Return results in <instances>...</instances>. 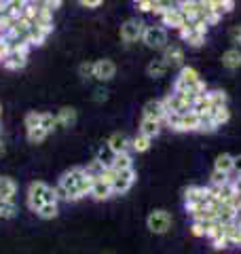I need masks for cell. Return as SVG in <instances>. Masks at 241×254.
Wrapping results in <instances>:
<instances>
[{
	"mask_svg": "<svg viewBox=\"0 0 241 254\" xmlns=\"http://www.w3.org/2000/svg\"><path fill=\"white\" fill-rule=\"evenodd\" d=\"M174 91L190 95V98H199V95L207 93L203 78H201L197 70L190 68V66H184L180 70V74H178V78H176V83H174Z\"/></svg>",
	"mask_w": 241,
	"mask_h": 254,
	"instance_id": "6da1fadb",
	"label": "cell"
},
{
	"mask_svg": "<svg viewBox=\"0 0 241 254\" xmlns=\"http://www.w3.org/2000/svg\"><path fill=\"white\" fill-rule=\"evenodd\" d=\"M214 199L216 195L210 187H188L184 190V208H186V212H190V216L205 208H212Z\"/></svg>",
	"mask_w": 241,
	"mask_h": 254,
	"instance_id": "7a4b0ae2",
	"label": "cell"
},
{
	"mask_svg": "<svg viewBox=\"0 0 241 254\" xmlns=\"http://www.w3.org/2000/svg\"><path fill=\"white\" fill-rule=\"evenodd\" d=\"M55 195H58V201L63 199V201H78L83 199L76 189V168H72L68 172L61 174V178L55 187Z\"/></svg>",
	"mask_w": 241,
	"mask_h": 254,
	"instance_id": "3957f363",
	"label": "cell"
},
{
	"mask_svg": "<svg viewBox=\"0 0 241 254\" xmlns=\"http://www.w3.org/2000/svg\"><path fill=\"white\" fill-rule=\"evenodd\" d=\"M205 36H207V26L203 19H190L180 30V38L190 47H201L205 43Z\"/></svg>",
	"mask_w": 241,
	"mask_h": 254,
	"instance_id": "277c9868",
	"label": "cell"
},
{
	"mask_svg": "<svg viewBox=\"0 0 241 254\" xmlns=\"http://www.w3.org/2000/svg\"><path fill=\"white\" fill-rule=\"evenodd\" d=\"M192 102H195V98H190V95L172 91L163 100V106L167 110V115H186V113L192 110Z\"/></svg>",
	"mask_w": 241,
	"mask_h": 254,
	"instance_id": "5b68a950",
	"label": "cell"
},
{
	"mask_svg": "<svg viewBox=\"0 0 241 254\" xmlns=\"http://www.w3.org/2000/svg\"><path fill=\"white\" fill-rule=\"evenodd\" d=\"M163 123L170 125L174 131H199V117L192 110L186 115H167Z\"/></svg>",
	"mask_w": 241,
	"mask_h": 254,
	"instance_id": "8992f818",
	"label": "cell"
},
{
	"mask_svg": "<svg viewBox=\"0 0 241 254\" xmlns=\"http://www.w3.org/2000/svg\"><path fill=\"white\" fill-rule=\"evenodd\" d=\"M146 227L150 233H157V235H163L172 229V214L167 210H155L148 214L146 218Z\"/></svg>",
	"mask_w": 241,
	"mask_h": 254,
	"instance_id": "52a82bcc",
	"label": "cell"
},
{
	"mask_svg": "<svg viewBox=\"0 0 241 254\" xmlns=\"http://www.w3.org/2000/svg\"><path fill=\"white\" fill-rule=\"evenodd\" d=\"M47 189H49V185L43 182V180H34L28 187V208L34 212V214L45 205V193H47Z\"/></svg>",
	"mask_w": 241,
	"mask_h": 254,
	"instance_id": "ba28073f",
	"label": "cell"
},
{
	"mask_svg": "<svg viewBox=\"0 0 241 254\" xmlns=\"http://www.w3.org/2000/svg\"><path fill=\"white\" fill-rule=\"evenodd\" d=\"M144 30H146L144 21H140V19H127L123 26H120V41L127 43V45L138 43V41H142Z\"/></svg>",
	"mask_w": 241,
	"mask_h": 254,
	"instance_id": "9c48e42d",
	"label": "cell"
},
{
	"mask_svg": "<svg viewBox=\"0 0 241 254\" xmlns=\"http://www.w3.org/2000/svg\"><path fill=\"white\" fill-rule=\"evenodd\" d=\"M142 41L150 49H165L167 47V30L161 26H146Z\"/></svg>",
	"mask_w": 241,
	"mask_h": 254,
	"instance_id": "30bf717a",
	"label": "cell"
},
{
	"mask_svg": "<svg viewBox=\"0 0 241 254\" xmlns=\"http://www.w3.org/2000/svg\"><path fill=\"white\" fill-rule=\"evenodd\" d=\"M28 51H30V45L17 47V49H9L6 58L0 62V64H2L6 70H21L28 64Z\"/></svg>",
	"mask_w": 241,
	"mask_h": 254,
	"instance_id": "8fae6325",
	"label": "cell"
},
{
	"mask_svg": "<svg viewBox=\"0 0 241 254\" xmlns=\"http://www.w3.org/2000/svg\"><path fill=\"white\" fill-rule=\"evenodd\" d=\"M135 178H138V174H135V170H125V172H117V178L115 182H112V193L115 195H123L127 193L131 187H133V182Z\"/></svg>",
	"mask_w": 241,
	"mask_h": 254,
	"instance_id": "7c38bea8",
	"label": "cell"
},
{
	"mask_svg": "<svg viewBox=\"0 0 241 254\" xmlns=\"http://www.w3.org/2000/svg\"><path fill=\"white\" fill-rule=\"evenodd\" d=\"M167 117V110L163 106V100H148L142 108V119H152V121L163 123Z\"/></svg>",
	"mask_w": 241,
	"mask_h": 254,
	"instance_id": "4fadbf2b",
	"label": "cell"
},
{
	"mask_svg": "<svg viewBox=\"0 0 241 254\" xmlns=\"http://www.w3.org/2000/svg\"><path fill=\"white\" fill-rule=\"evenodd\" d=\"M117 74V66L112 60H98L93 62V78H98V81L106 83L110 78H115Z\"/></svg>",
	"mask_w": 241,
	"mask_h": 254,
	"instance_id": "5bb4252c",
	"label": "cell"
},
{
	"mask_svg": "<svg viewBox=\"0 0 241 254\" xmlns=\"http://www.w3.org/2000/svg\"><path fill=\"white\" fill-rule=\"evenodd\" d=\"M106 146L110 148V153L112 155H123V153H129V148H131V140L125 136V133H120V131H115L112 136L106 140Z\"/></svg>",
	"mask_w": 241,
	"mask_h": 254,
	"instance_id": "9a60e30c",
	"label": "cell"
},
{
	"mask_svg": "<svg viewBox=\"0 0 241 254\" xmlns=\"http://www.w3.org/2000/svg\"><path fill=\"white\" fill-rule=\"evenodd\" d=\"M163 60L167 64V68H184V51L178 45H167L163 49Z\"/></svg>",
	"mask_w": 241,
	"mask_h": 254,
	"instance_id": "2e32d148",
	"label": "cell"
},
{
	"mask_svg": "<svg viewBox=\"0 0 241 254\" xmlns=\"http://www.w3.org/2000/svg\"><path fill=\"white\" fill-rule=\"evenodd\" d=\"M161 21H163V26L174 28V30H178V32L184 28V23H186V19H184L182 11L178 9V2H176L172 9H167L163 15H161Z\"/></svg>",
	"mask_w": 241,
	"mask_h": 254,
	"instance_id": "e0dca14e",
	"label": "cell"
},
{
	"mask_svg": "<svg viewBox=\"0 0 241 254\" xmlns=\"http://www.w3.org/2000/svg\"><path fill=\"white\" fill-rule=\"evenodd\" d=\"M17 182L11 176H0V203H15Z\"/></svg>",
	"mask_w": 241,
	"mask_h": 254,
	"instance_id": "ac0fdd59",
	"label": "cell"
},
{
	"mask_svg": "<svg viewBox=\"0 0 241 254\" xmlns=\"http://www.w3.org/2000/svg\"><path fill=\"white\" fill-rule=\"evenodd\" d=\"M95 201H104L108 199V197H112L115 193H112V185H108V182L104 180H93V187H91V193H89Z\"/></svg>",
	"mask_w": 241,
	"mask_h": 254,
	"instance_id": "d6986e66",
	"label": "cell"
},
{
	"mask_svg": "<svg viewBox=\"0 0 241 254\" xmlns=\"http://www.w3.org/2000/svg\"><path fill=\"white\" fill-rule=\"evenodd\" d=\"M233 168H235V157H233V155L222 153V155L216 157L214 172H220V174H224V176H229V174L233 172Z\"/></svg>",
	"mask_w": 241,
	"mask_h": 254,
	"instance_id": "ffe728a7",
	"label": "cell"
},
{
	"mask_svg": "<svg viewBox=\"0 0 241 254\" xmlns=\"http://www.w3.org/2000/svg\"><path fill=\"white\" fill-rule=\"evenodd\" d=\"M222 66L227 70H237L241 68V51L237 47H233V49H227L222 53Z\"/></svg>",
	"mask_w": 241,
	"mask_h": 254,
	"instance_id": "44dd1931",
	"label": "cell"
},
{
	"mask_svg": "<svg viewBox=\"0 0 241 254\" xmlns=\"http://www.w3.org/2000/svg\"><path fill=\"white\" fill-rule=\"evenodd\" d=\"M55 119H58V125L61 127H72L76 123V110L72 106H63L58 110V115H55Z\"/></svg>",
	"mask_w": 241,
	"mask_h": 254,
	"instance_id": "7402d4cb",
	"label": "cell"
},
{
	"mask_svg": "<svg viewBox=\"0 0 241 254\" xmlns=\"http://www.w3.org/2000/svg\"><path fill=\"white\" fill-rule=\"evenodd\" d=\"M161 125L163 123H159V121H152V119H142L140 121V133L142 136H146V138H157L159 136V131H161Z\"/></svg>",
	"mask_w": 241,
	"mask_h": 254,
	"instance_id": "603a6c76",
	"label": "cell"
},
{
	"mask_svg": "<svg viewBox=\"0 0 241 254\" xmlns=\"http://www.w3.org/2000/svg\"><path fill=\"white\" fill-rule=\"evenodd\" d=\"M207 6H210V11L222 17V15H227L235 9V2L233 0H207Z\"/></svg>",
	"mask_w": 241,
	"mask_h": 254,
	"instance_id": "cb8c5ba5",
	"label": "cell"
},
{
	"mask_svg": "<svg viewBox=\"0 0 241 254\" xmlns=\"http://www.w3.org/2000/svg\"><path fill=\"white\" fill-rule=\"evenodd\" d=\"M192 113H195L197 117H203V115H210L212 113V106H210V98H207V93L195 98V102H192Z\"/></svg>",
	"mask_w": 241,
	"mask_h": 254,
	"instance_id": "d4e9b609",
	"label": "cell"
},
{
	"mask_svg": "<svg viewBox=\"0 0 241 254\" xmlns=\"http://www.w3.org/2000/svg\"><path fill=\"white\" fill-rule=\"evenodd\" d=\"M115 172H125V170H131L133 168V159L129 153H123V155H117L112 159V165H110Z\"/></svg>",
	"mask_w": 241,
	"mask_h": 254,
	"instance_id": "484cf974",
	"label": "cell"
},
{
	"mask_svg": "<svg viewBox=\"0 0 241 254\" xmlns=\"http://www.w3.org/2000/svg\"><path fill=\"white\" fill-rule=\"evenodd\" d=\"M207 98H210V106H212V113L218 108H227V93L216 89V91H207ZM210 113V115H212Z\"/></svg>",
	"mask_w": 241,
	"mask_h": 254,
	"instance_id": "4316f807",
	"label": "cell"
},
{
	"mask_svg": "<svg viewBox=\"0 0 241 254\" xmlns=\"http://www.w3.org/2000/svg\"><path fill=\"white\" fill-rule=\"evenodd\" d=\"M167 64L163 62V60H152L148 66H146V72H148V76H152V78H159V76H165V72H167Z\"/></svg>",
	"mask_w": 241,
	"mask_h": 254,
	"instance_id": "83f0119b",
	"label": "cell"
},
{
	"mask_svg": "<svg viewBox=\"0 0 241 254\" xmlns=\"http://www.w3.org/2000/svg\"><path fill=\"white\" fill-rule=\"evenodd\" d=\"M83 170H85V174H87V176H89L91 180H102L104 172H106V165L100 163L98 159H93V161L87 165V168H83Z\"/></svg>",
	"mask_w": 241,
	"mask_h": 254,
	"instance_id": "f1b7e54d",
	"label": "cell"
},
{
	"mask_svg": "<svg viewBox=\"0 0 241 254\" xmlns=\"http://www.w3.org/2000/svg\"><path fill=\"white\" fill-rule=\"evenodd\" d=\"M47 36H49V32H45L43 28H38V26H34V23H32V28H30V47L43 45Z\"/></svg>",
	"mask_w": 241,
	"mask_h": 254,
	"instance_id": "f546056e",
	"label": "cell"
},
{
	"mask_svg": "<svg viewBox=\"0 0 241 254\" xmlns=\"http://www.w3.org/2000/svg\"><path fill=\"white\" fill-rule=\"evenodd\" d=\"M58 214H60V205L58 203H45L43 208L36 212V216L38 218H45V220H51V218L58 216Z\"/></svg>",
	"mask_w": 241,
	"mask_h": 254,
	"instance_id": "4dcf8cb0",
	"label": "cell"
},
{
	"mask_svg": "<svg viewBox=\"0 0 241 254\" xmlns=\"http://www.w3.org/2000/svg\"><path fill=\"white\" fill-rule=\"evenodd\" d=\"M150 138L142 136V133H138L133 140H131V150H135V153H146V150L150 148Z\"/></svg>",
	"mask_w": 241,
	"mask_h": 254,
	"instance_id": "1f68e13d",
	"label": "cell"
},
{
	"mask_svg": "<svg viewBox=\"0 0 241 254\" xmlns=\"http://www.w3.org/2000/svg\"><path fill=\"white\" fill-rule=\"evenodd\" d=\"M40 127L47 131V133H51L55 127H58V119H55L53 113H43L40 115Z\"/></svg>",
	"mask_w": 241,
	"mask_h": 254,
	"instance_id": "d6a6232c",
	"label": "cell"
},
{
	"mask_svg": "<svg viewBox=\"0 0 241 254\" xmlns=\"http://www.w3.org/2000/svg\"><path fill=\"white\" fill-rule=\"evenodd\" d=\"M231 119V110L229 108H218V110H214L212 113V121H214V125H216V129H218L220 125H224Z\"/></svg>",
	"mask_w": 241,
	"mask_h": 254,
	"instance_id": "836d02e7",
	"label": "cell"
},
{
	"mask_svg": "<svg viewBox=\"0 0 241 254\" xmlns=\"http://www.w3.org/2000/svg\"><path fill=\"white\" fill-rule=\"evenodd\" d=\"M47 136H49V133H47L43 127H36V129L28 131V142H30V144H40V142L47 140Z\"/></svg>",
	"mask_w": 241,
	"mask_h": 254,
	"instance_id": "e575fe53",
	"label": "cell"
},
{
	"mask_svg": "<svg viewBox=\"0 0 241 254\" xmlns=\"http://www.w3.org/2000/svg\"><path fill=\"white\" fill-rule=\"evenodd\" d=\"M210 240H212V244H214V248H216V250H224V248H227V246L231 244V242H229V237H227V233H224V229H222V227H220V231L216 233L214 237H210Z\"/></svg>",
	"mask_w": 241,
	"mask_h": 254,
	"instance_id": "d590c367",
	"label": "cell"
},
{
	"mask_svg": "<svg viewBox=\"0 0 241 254\" xmlns=\"http://www.w3.org/2000/svg\"><path fill=\"white\" fill-rule=\"evenodd\" d=\"M40 115L43 113H36V110H32V113L26 115V119H23V125H26V129H36V127H40Z\"/></svg>",
	"mask_w": 241,
	"mask_h": 254,
	"instance_id": "8d00e7d4",
	"label": "cell"
},
{
	"mask_svg": "<svg viewBox=\"0 0 241 254\" xmlns=\"http://www.w3.org/2000/svg\"><path fill=\"white\" fill-rule=\"evenodd\" d=\"M95 159H98L100 163L106 165V168H110V165H112V159H115V155L110 153V148H108V146H104V148H100V150H98V155H95Z\"/></svg>",
	"mask_w": 241,
	"mask_h": 254,
	"instance_id": "74e56055",
	"label": "cell"
},
{
	"mask_svg": "<svg viewBox=\"0 0 241 254\" xmlns=\"http://www.w3.org/2000/svg\"><path fill=\"white\" fill-rule=\"evenodd\" d=\"M210 178H212V180H210V187H212V189H218V187H222V185H227V182H231V178L224 176V174H220V172H212Z\"/></svg>",
	"mask_w": 241,
	"mask_h": 254,
	"instance_id": "f35d334b",
	"label": "cell"
},
{
	"mask_svg": "<svg viewBox=\"0 0 241 254\" xmlns=\"http://www.w3.org/2000/svg\"><path fill=\"white\" fill-rule=\"evenodd\" d=\"M15 214H17L15 203H0V218H15Z\"/></svg>",
	"mask_w": 241,
	"mask_h": 254,
	"instance_id": "ab89813d",
	"label": "cell"
},
{
	"mask_svg": "<svg viewBox=\"0 0 241 254\" xmlns=\"http://www.w3.org/2000/svg\"><path fill=\"white\" fill-rule=\"evenodd\" d=\"M78 76L80 78H91L93 76V62H83L78 66Z\"/></svg>",
	"mask_w": 241,
	"mask_h": 254,
	"instance_id": "60d3db41",
	"label": "cell"
},
{
	"mask_svg": "<svg viewBox=\"0 0 241 254\" xmlns=\"http://www.w3.org/2000/svg\"><path fill=\"white\" fill-rule=\"evenodd\" d=\"M229 38H231V43L239 49L241 47V26H233L231 32H229Z\"/></svg>",
	"mask_w": 241,
	"mask_h": 254,
	"instance_id": "b9f144b4",
	"label": "cell"
},
{
	"mask_svg": "<svg viewBox=\"0 0 241 254\" xmlns=\"http://www.w3.org/2000/svg\"><path fill=\"white\" fill-rule=\"evenodd\" d=\"M106 100H108V91L104 89V87H98V89L93 91V102L95 104H104Z\"/></svg>",
	"mask_w": 241,
	"mask_h": 254,
	"instance_id": "7bdbcfd3",
	"label": "cell"
},
{
	"mask_svg": "<svg viewBox=\"0 0 241 254\" xmlns=\"http://www.w3.org/2000/svg\"><path fill=\"white\" fill-rule=\"evenodd\" d=\"M135 6H138V11H142V13H150L155 9V0H138Z\"/></svg>",
	"mask_w": 241,
	"mask_h": 254,
	"instance_id": "ee69618b",
	"label": "cell"
},
{
	"mask_svg": "<svg viewBox=\"0 0 241 254\" xmlns=\"http://www.w3.org/2000/svg\"><path fill=\"white\" fill-rule=\"evenodd\" d=\"M190 233L195 235V237H205V227H203V222H192V225H190Z\"/></svg>",
	"mask_w": 241,
	"mask_h": 254,
	"instance_id": "f6af8a7d",
	"label": "cell"
},
{
	"mask_svg": "<svg viewBox=\"0 0 241 254\" xmlns=\"http://www.w3.org/2000/svg\"><path fill=\"white\" fill-rule=\"evenodd\" d=\"M40 4H43V9L53 13L55 9H60V6H61V0H45V2H40Z\"/></svg>",
	"mask_w": 241,
	"mask_h": 254,
	"instance_id": "bcb514c9",
	"label": "cell"
},
{
	"mask_svg": "<svg viewBox=\"0 0 241 254\" xmlns=\"http://www.w3.org/2000/svg\"><path fill=\"white\" fill-rule=\"evenodd\" d=\"M80 6H85V9H98V6H102V0H80Z\"/></svg>",
	"mask_w": 241,
	"mask_h": 254,
	"instance_id": "7dc6e473",
	"label": "cell"
},
{
	"mask_svg": "<svg viewBox=\"0 0 241 254\" xmlns=\"http://www.w3.org/2000/svg\"><path fill=\"white\" fill-rule=\"evenodd\" d=\"M231 185H233V189H235V193H237V195H241V176L233 178V180H231Z\"/></svg>",
	"mask_w": 241,
	"mask_h": 254,
	"instance_id": "c3c4849f",
	"label": "cell"
},
{
	"mask_svg": "<svg viewBox=\"0 0 241 254\" xmlns=\"http://www.w3.org/2000/svg\"><path fill=\"white\" fill-rule=\"evenodd\" d=\"M233 172H237V176H241V155L235 157V168H233Z\"/></svg>",
	"mask_w": 241,
	"mask_h": 254,
	"instance_id": "681fc988",
	"label": "cell"
},
{
	"mask_svg": "<svg viewBox=\"0 0 241 254\" xmlns=\"http://www.w3.org/2000/svg\"><path fill=\"white\" fill-rule=\"evenodd\" d=\"M4 2H6V0H4ZM4 2H2V0H0V19H2V11H4Z\"/></svg>",
	"mask_w": 241,
	"mask_h": 254,
	"instance_id": "f907efd6",
	"label": "cell"
},
{
	"mask_svg": "<svg viewBox=\"0 0 241 254\" xmlns=\"http://www.w3.org/2000/svg\"><path fill=\"white\" fill-rule=\"evenodd\" d=\"M0 155H4V146H2V142H0Z\"/></svg>",
	"mask_w": 241,
	"mask_h": 254,
	"instance_id": "816d5d0a",
	"label": "cell"
},
{
	"mask_svg": "<svg viewBox=\"0 0 241 254\" xmlns=\"http://www.w3.org/2000/svg\"><path fill=\"white\" fill-rule=\"evenodd\" d=\"M0 115H2V106H0Z\"/></svg>",
	"mask_w": 241,
	"mask_h": 254,
	"instance_id": "f5cc1de1",
	"label": "cell"
}]
</instances>
